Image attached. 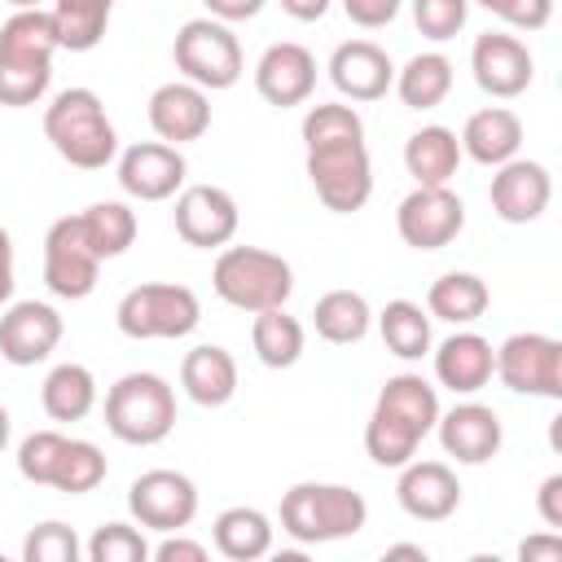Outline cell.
Here are the masks:
<instances>
[{
  "mask_svg": "<svg viewBox=\"0 0 562 562\" xmlns=\"http://www.w3.org/2000/svg\"><path fill=\"white\" fill-rule=\"evenodd\" d=\"M439 422V391L422 373H395L382 382L378 404L364 426V452L382 470H400L417 457V443Z\"/></svg>",
  "mask_w": 562,
  "mask_h": 562,
  "instance_id": "obj_1",
  "label": "cell"
},
{
  "mask_svg": "<svg viewBox=\"0 0 562 562\" xmlns=\"http://www.w3.org/2000/svg\"><path fill=\"white\" fill-rule=\"evenodd\" d=\"M57 31L48 9H18L0 26V105L22 110L44 101L53 83V53H57Z\"/></svg>",
  "mask_w": 562,
  "mask_h": 562,
  "instance_id": "obj_2",
  "label": "cell"
},
{
  "mask_svg": "<svg viewBox=\"0 0 562 562\" xmlns=\"http://www.w3.org/2000/svg\"><path fill=\"white\" fill-rule=\"evenodd\" d=\"M48 145L79 171H101L119 154V132L92 88H66L44 110Z\"/></svg>",
  "mask_w": 562,
  "mask_h": 562,
  "instance_id": "obj_3",
  "label": "cell"
},
{
  "mask_svg": "<svg viewBox=\"0 0 562 562\" xmlns=\"http://www.w3.org/2000/svg\"><path fill=\"white\" fill-rule=\"evenodd\" d=\"M369 522V501L347 483H294L281 496V531L299 544L347 540Z\"/></svg>",
  "mask_w": 562,
  "mask_h": 562,
  "instance_id": "obj_4",
  "label": "cell"
},
{
  "mask_svg": "<svg viewBox=\"0 0 562 562\" xmlns=\"http://www.w3.org/2000/svg\"><path fill=\"white\" fill-rule=\"evenodd\" d=\"M105 426L119 443L154 448L176 430V386L162 373H123L105 391Z\"/></svg>",
  "mask_w": 562,
  "mask_h": 562,
  "instance_id": "obj_5",
  "label": "cell"
},
{
  "mask_svg": "<svg viewBox=\"0 0 562 562\" xmlns=\"http://www.w3.org/2000/svg\"><path fill=\"white\" fill-rule=\"evenodd\" d=\"M211 285L228 307L255 316L268 307H285V299L294 294V268L263 246H224L211 268Z\"/></svg>",
  "mask_w": 562,
  "mask_h": 562,
  "instance_id": "obj_6",
  "label": "cell"
},
{
  "mask_svg": "<svg viewBox=\"0 0 562 562\" xmlns=\"http://www.w3.org/2000/svg\"><path fill=\"white\" fill-rule=\"evenodd\" d=\"M119 334L149 342V338H184L202 321V303L189 285L176 281H145L119 299Z\"/></svg>",
  "mask_w": 562,
  "mask_h": 562,
  "instance_id": "obj_7",
  "label": "cell"
},
{
  "mask_svg": "<svg viewBox=\"0 0 562 562\" xmlns=\"http://www.w3.org/2000/svg\"><path fill=\"white\" fill-rule=\"evenodd\" d=\"M171 57H176V70L206 88V92H224L241 79L246 70V57H241V44L237 35L228 31V22L220 18H189L180 31H176V44H171Z\"/></svg>",
  "mask_w": 562,
  "mask_h": 562,
  "instance_id": "obj_8",
  "label": "cell"
},
{
  "mask_svg": "<svg viewBox=\"0 0 562 562\" xmlns=\"http://www.w3.org/2000/svg\"><path fill=\"white\" fill-rule=\"evenodd\" d=\"M307 180H312L316 198L329 211H338V215L360 211L369 202V193H373V162H369L364 136L312 145L307 149Z\"/></svg>",
  "mask_w": 562,
  "mask_h": 562,
  "instance_id": "obj_9",
  "label": "cell"
},
{
  "mask_svg": "<svg viewBox=\"0 0 562 562\" xmlns=\"http://www.w3.org/2000/svg\"><path fill=\"white\" fill-rule=\"evenodd\" d=\"M101 281V255L92 250L79 215H61L53 220V228L44 233V285L57 299H88Z\"/></svg>",
  "mask_w": 562,
  "mask_h": 562,
  "instance_id": "obj_10",
  "label": "cell"
},
{
  "mask_svg": "<svg viewBox=\"0 0 562 562\" xmlns=\"http://www.w3.org/2000/svg\"><path fill=\"white\" fill-rule=\"evenodd\" d=\"M509 391L518 395H540V400H562V342L549 334H509L496 347V369H492Z\"/></svg>",
  "mask_w": 562,
  "mask_h": 562,
  "instance_id": "obj_11",
  "label": "cell"
},
{
  "mask_svg": "<svg viewBox=\"0 0 562 562\" xmlns=\"http://www.w3.org/2000/svg\"><path fill=\"white\" fill-rule=\"evenodd\" d=\"M395 228H400L404 246H413V250H443L465 228V202L448 184H417L400 202Z\"/></svg>",
  "mask_w": 562,
  "mask_h": 562,
  "instance_id": "obj_12",
  "label": "cell"
},
{
  "mask_svg": "<svg viewBox=\"0 0 562 562\" xmlns=\"http://www.w3.org/2000/svg\"><path fill=\"white\" fill-rule=\"evenodd\" d=\"M127 509L149 531H180L198 518V487L180 470H145L127 487Z\"/></svg>",
  "mask_w": 562,
  "mask_h": 562,
  "instance_id": "obj_13",
  "label": "cell"
},
{
  "mask_svg": "<svg viewBox=\"0 0 562 562\" xmlns=\"http://www.w3.org/2000/svg\"><path fill=\"white\" fill-rule=\"evenodd\" d=\"M171 215H176L180 241H189V246H198V250H220V246H228V241L237 237V224H241L237 198H233L228 189H220V184H189V189H180Z\"/></svg>",
  "mask_w": 562,
  "mask_h": 562,
  "instance_id": "obj_14",
  "label": "cell"
},
{
  "mask_svg": "<svg viewBox=\"0 0 562 562\" xmlns=\"http://www.w3.org/2000/svg\"><path fill=\"white\" fill-rule=\"evenodd\" d=\"M470 70H474V83L487 92V97H522L531 88V75H536V57L531 48L518 40V35H505V31H483L470 48Z\"/></svg>",
  "mask_w": 562,
  "mask_h": 562,
  "instance_id": "obj_15",
  "label": "cell"
},
{
  "mask_svg": "<svg viewBox=\"0 0 562 562\" xmlns=\"http://www.w3.org/2000/svg\"><path fill=\"white\" fill-rule=\"evenodd\" d=\"M61 334H66V325L53 303H40V299L9 303L0 316V360H9L18 369L40 364L57 351Z\"/></svg>",
  "mask_w": 562,
  "mask_h": 562,
  "instance_id": "obj_16",
  "label": "cell"
},
{
  "mask_svg": "<svg viewBox=\"0 0 562 562\" xmlns=\"http://www.w3.org/2000/svg\"><path fill=\"white\" fill-rule=\"evenodd\" d=\"M184 154L167 140H136L119 158V184L136 202H167L184 184Z\"/></svg>",
  "mask_w": 562,
  "mask_h": 562,
  "instance_id": "obj_17",
  "label": "cell"
},
{
  "mask_svg": "<svg viewBox=\"0 0 562 562\" xmlns=\"http://www.w3.org/2000/svg\"><path fill=\"white\" fill-rule=\"evenodd\" d=\"M312 88H316V57L294 40L268 44L263 57L255 61V92L277 110L303 105Z\"/></svg>",
  "mask_w": 562,
  "mask_h": 562,
  "instance_id": "obj_18",
  "label": "cell"
},
{
  "mask_svg": "<svg viewBox=\"0 0 562 562\" xmlns=\"http://www.w3.org/2000/svg\"><path fill=\"white\" fill-rule=\"evenodd\" d=\"M492 211L505 220V224H531L549 211V198H553V180L544 171V162H531V158H509L496 167L492 176Z\"/></svg>",
  "mask_w": 562,
  "mask_h": 562,
  "instance_id": "obj_19",
  "label": "cell"
},
{
  "mask_svg": "<svg viewBox=\"0 0 562 562\" xmlns=\"http://www.w3.org/2000/svg\"><path fill=\"white\" fill-rule=\"evenodd\" d=\"M395 501L417 522H443L461 505V483H457L452 465H443V461H404Z\"/></svg>",
  "mask_w": 562,
  "mask_h": 562,
  "instance_id": "obj_20",
  "label": "cell"
},
{
  "mask_svg": "<svg viewBox=\"0 0 562 562\" xmlns=\"http://www.w3.org/2000/svg\"><path fill=\"white\" fill-rule=\"evenodd\" d=\"M435 430H439L443 452H448L452 461H461V465H483V461H492V457L501 452V439H505L496 408L474 404V400H465V404H457V408H448V413L439 408Z\"/></svg>",
  "mask_w": 562,
  "mask_h": 562,
  "instance_id": "obj_21",
  "label": "cell"
},
{
  "mask_svg": "<svg viewBox=\"0 0 562 562\" xmlns=\"http://www.w3.org/2000/svg\"><path fill=\"white\" fill-rule=\"evenodd\" d=\"M149 127L167 145H184V140L206 136V127H211V97H206V88H198L189 79H171V83L154 88L149 92Z\"/></svg>",
  "mask_w": 562,
  "mask_h": 562,
  "instance_id": "obj_22",
  "label": "cell"
},
{
  "mask_svg": "<svg viewBox=\"0 0 562 562\" xmlns=\"http://www.w3.org/2000/svg\"><path fill=\"white\" fill-rule=\"evenodd\" d=\"M329 83L347 101H378L395 83V61L373 40H347L329 57Z\"/></svg>",
  "mask_w": 562,
  "mask_h": 562,
  "instance_id": "obj_23",
  "label": "cell"
},
{
  "mask_svg": "<svg viewBox=\"0 0 562 562\" xmlns=\"http://www.w3.org/2000/svg\"><path fill=\"white\" fill-rule=\"evenodd\" d=\"M492 369H496V347L474 329H457L452 338H443L435 347V378L452 395L483 391L492 382Z\"/></svg>",
  "mask_w": 562,
  "mask_h": 562,
  "instance_id": "obj_24",
  "label": "cell"
},
{
  "mask_svg": "<svg viewBox=\"0 0 562 562\" xmlns=\"http://www.w3.org/2000/svg\"><path fill=\"white\" fill-rule=\"evenodd\" d=\"M461 154L483 162V167H501L509 158H518V145H522V119L505 105H487V110H474L461 127Z\"/></svg>",
  "mask_w": 562,
  "mask_h": 562,
  "instance_id": "obj_25",
  "label": "cell"
},
{
  "mask_svg": "<svg viewBox=\"0 0 562 562\" xmlns=\"http://www.w3.org/2000/svg\"><path fill=\"white\" fill-rule=\"evenodd\" d=\"M180 386H184V395L193 404L224 408L237 395V360L224 347L202 342V347L184 351V360H180Z\"/></svg>",
  "mask_w": 562,
  "mask_h": 562,
  "instance_id": "obj_26",
  "label": "cell"
},
{
  "mask_svg": "<svg viewBox=\"0 0 562 562\" xmlns=\"http://www.w3.org/2000/svg\"><path fill=\"white\" fill-rule=\"evenodd\" d=\"M461 158H465V154H461L457 132H452V127H439V123L417 127V132L404 140V167H408V176H413L417 184H448V180L457 176Z\"/></svg>",
  "mask_w": 562,
  "mask_h": 562,
  "instance_id": "obj_27",
  "label": "cell"
},
{
  "mask_svg": "<svg viewBox=\"0 0 562 562\" xmlns=\"http://www.w3.org/2000/svg\"><path fill=\"white\" fill-rule=\"evenodd\" d=\"M40 404L53 422H83L97 408V378L88 364H53L44 386H40Z\"/></svg>",
  "mask_w": 562,
  "mask_h": 562,
  "instance_id": "obj_28",
  "label": "cell"
},
{
  "mask_svg": "<svg viewBox=\"0 0 562 562\" xmlns=\"http://www.w3.org/2000/svg\"><path fill=\"white\" fill-rule=\"evenodd\" d=\"M211 540L215 549L228 558V562H255L272 549V522L263 509L255 505H228L215 527H211Z\"/></svg>",
  "mask_w": 562,
  "mask_h": 562,
  "instance_id": "obj_29",
  "label": "cell"
},
{
  "mask_svg": "<svg viewBox=\"0 0 562 562\" xmlns=\"http://www.w3.org/2000/svg\"><path fill=\"white\" fill-rule=\"evenodd\" d=\"M487 303H492V290L474 272H443L426 290V312L448 325H474L487 312Z\"/></svg>",
  "mask_w": 562,
  "mask_h": 562,
  "instance_id": "obj_30",
  "label": "cell"
},
{
  "mask_svg": "<svg viewBox=\"0 0 562 562\" xmlns=\"http://www.w3.org/2000/svg\"><path fill=\"white\" fill-rule=\"evenodd\" d=\"M312 325H316V334H321L325 342L351 347V342H360V338L369 334L373 312H369V299H364L360 290H329V294L316 299Z\"/></svg>",
  "mask_w": 562,
  "mask_h": 562,
  "instance_id": "obj_31",
  "label": "cell"
},
{
  "mask_svg": "<svg viewBox=\"0 0 562 562\" xmlns=\"http://www.w3.org/2000/svg\"><path fill=\"white\" fill-rule=\"evenodd\" d=\"M250 347H255V356H259V364H263V369H290V364H299V356H303V347H307L303 321H299V316H290L285 307L255 312Z\"/></svg>",
  "mask_w": 562,
  "mask_h": 562,
  "instance_id": "obj_32",
  "label": "cell"
},
{
  "mask_svg": "<svg viewBox=\"0 0 562 562\" xmlns=\"http://www.w3.org/2000/svg\"><path fill=\"white\" fill-rule=\"evenodd\" d=\"M391 88L408 110H435L452 92V61L443 53H417L395 70Z\"/></svg>",
  "mask_w": 562,
  "mask_h": 562,
  "instance_id": "obj_33",
  "label": "cell"
},
{
  "mask_svg": "<svg viewBox=\"0 0 562 562\" xmlns=\"http://www.w3.org/2000/svg\"><path fill=\"white\" fill-rule=\"evenodd\" d=\"M378 334L391 356L422 360L430 351V312H422V303H413V299H391L378 312Z\"/></svg>",
  "mask_w": 562,
  "mask_h": 562,
  "instance_id": "obj_34",
  "label": "cell"
},
{
  "mask_svg": "<svg viewBox=\"0 0 562 562\" xmlns=\"http://www.w3.org/2000/svg\"><path fill=\"white\" fill-rule=\"evenodd\" d=\"M48 13H53L57 44L70 53H88L101 44L110 13H114V0H53Z\"/></svg>",
  "mask_w": 562,
  "mask_h": 562,
  "instance_id": "obj_35",
  "label": "cell"
},
{
  "mask_svg": "<svg viewBox=\"0 0 562 562\" xmlns=\"http://www.w3.org/2000/svg\"><path fill=\"white\" fill-rule=\"evenodd\" d=\"M79 224H83V233H88V241H92V250L101 255V259H119L132 241H136V211L127 206V202H119V198H105V202H92L83 215H79Z\"/></svg>",
  "mask_w": 562,
  "mask_h": 562,
  "instance_id": "obj_36",
  "label": "cell"
},
{
  "mask_svg": "<svg viewBox=\"0 0 562 562\" xmlns=\"http://www.w3.org/2000/svg\"><path fill=\"white\" fill-rule=\"evenodd\" d=\"M105 479V452L92 443V439H66L57 465H53V479L48 487L66 492V496H83L92 492L97 483Z\"/></svg>",
  "mask_w": 562,
  "mask_h": 562,
  "instance_id": "obj_37",
  "label": "cell"
},
{
  "mask_svg": "<svg viewBox=\"0 0 562 562\" xmlns=\"http://www.w3.org/2000/svg\"><path fill=\"white\" fill-rule=\"evenodd\" d=\"M364 136V119L347 101H321L303 114V145H329V140H351Z\"/></svg>",
  "mask_w": 562,
  "mask_h": 562,
  "instance_id": "obj_38",
  "label": "cell"
},
{
  "mask_svg": "<svg viewBox=\"0 0 562 562\" xmlns=\"http://www.w3.org/2000/svg\"><path fill=\"white\" fill-rule=\"evenodd\" d=\"M83 553H88V562H145L149 544L132 522H105V527L92 531Z\"/></svg>",
  "mask_w": 562,
  "mask_h": 562,
  "instance_id": "obj_39",
  "label": "cell"
},
{
  "mask_svg": "<svg viewBox=\"0 0 562 562\" xmlns=\"http://www.w3.org/2000/svg\"><path fill=\"white\" fill-rule=\"evenodd\" d=\"M66 448V435L61 430H31L22 443H18V474L35 487H48L53 479V465Z\"/></svg>",
  "mask_w": 562,
  "mask_h": 562,
  "instance_id": "obj_40",
  "label": "cell"
},
{
  "mask_svg": "<svg viewBox=\"0 0 562 562\" xmlns=\"http://www.w3.org/2000/svg\"><path fill=\"white\" fill-rule=\"evenodd\" d=\"M79 553H83V544H79L75 527H66L57 518L31 527V536L22 540V558L26 562H79Z\"/></svg>",
  "mask_w": 562,
  "mask_h": 562,
  "instance_id": "obj_41",
  "label": "cell"
},
{
  "mask_svg": "<svg viewBox=\"0 0 562 562\" xmlns=\"http://www.w3.org/2000/svg\"><path fill=\"white\" fill-rule=\"evenodd\" d=\"M470 18V0H413V22L426 40H452Z\"/></svg>",
  "mask_w": 562,
  "mask_h": 562,
  "instance_id": "obj_42",
  "label": "cell"
},
{
  "mask_svg": "<svg viewBox=\"0 0 562 562\" xmlns=\"http://www.w3.org/2000/svg\"><path fill=\"white\" fill-rule=\"evenodd\" d=\"M483 4L492 18H501L514 31H544L553 18V0H474Z\"/></svg>",
  "mask_w": 562,
  "mask_h": 562,
  "instance_id": "obj_43",
  "label": "cell"
},
{
  "mask_svg": "<svg viewBox=\"0 0 562 562\" xmlns=\"http://www.w3.org/2000/svg\"><path fill=\"white\" fill-rule=\"evenodd\" d=\"M400 4H404V0H342L347 18H351L356 26H364V31H378V26L395 22Z\"/></svg>",
  "mask_w": 562,
  "mask_h": 562,
  "instance_id": "obj_44",
  "label": "cell"
},
{
  "mask_svg": "<svg viewBox=\"0 0 562 562\" xmlns=\"http://www.w3.org/2000/svg\"><path fill=\"white\" fill-rule=\"evenodd\" d=\"M149 558H158V562H206V544L167 531V540L158 549H149Z\"/></svg>",
  "mask_w": 562,
  "mask_h": 562,
  "instance_id": "obj_45",
  "label": "cell"
},
{
  "mask_svg": "<svg viewBox=\"0 0 562 562\" xmlns=\"http://www.w3.org/2000/svg\"><path fill=\"white\" fill-rule=\"evenodd\" d=\"M536 509H540V518L549 522V531L562 527V474H549V479L540 483V492H536Z\"/></svg>",
  "mask_w": 562,
  "mask_h": 562,
  "instance_id": "obj_46",
  "label": "cell"
},
{
  "mask_svg": "<svg viewBox=\"0 0 562 562\" xmlns=\"http://www.w3.org/2000/svg\"><path fill=\"white\" fill-rule=\"evenodd\" d=\"M518 558H522V562H558V558H562V536H558V531L531 536V540L518 544Z\"/></svg>",
  "mask_w": 562,
  "mask_h": 562,
  "instance_id": "obj_47",
  "label": "cell"
},
{
  "mask_svg": "<svg viewBox=\"0 0 562 562\" xmlns=\"http://www.w3.org/2000/svg\"><path fill=\"white\" fill-rule=\"evenodd\" d=\"M202 4L220 22H246V18H255L263 9V0H202Z\"/></svg>",
  "mask_w": 562,
  "mask_h": 562,
  "instance_id": "obj_48",
  "label": "cell"
},
{
  "mask_svg": "<svg viewBox=\"0 0 562 562\" xmlns=\"http://www.w3.org/2000/svg\"><path fill=\"white\" fill-rule=\"evenodd\" d=\"M13 299V237L0 224V307Z\"/></svg>",
  "mask_w": 562,
  "mask_h": 562,
  "instance_id": "obj_49",
  "label": "cell"
},
{
  "mask_svg": "<svg viewBox=\"0 0 562 562\" xmlns=\"http://www.w3.org/2000/svg\"><path fill=\"white\" fill-rule=\"evenodd\" d=\"M281 9L294 18V22H321L329 13V0H281Z\"/></svg>",
  "mask_w": 562,
  "mask_h": 562,
  "instance_id": "obj_50",
  "label": "cell"
},
{
  "mask_svg": "<svg viewBox=\"0 0 562 562\" xmlns=\"http://www.w3.org/2000/svg\"><path fill=\"white\" fill-rule=\"evenodd\" d=\"M386 558H417V562H426V549L422 544H391Z\"/></svg>",
  "mask_w": 562,
  "mask_h": 562,
  "instance_id": "obj_51",
  "label": "cell"
},
{
  "mask_svg": "<svg viewBox=\"0 0 562 562\" xmlns=\"http://www.w3.org/2000/svg\"><path fill=\"white\" fill-rule=\"evenodd\" d=\"M9 435H13V422H9V408L0 404V452L9 448Z\"/></svg>",
  "mask_w": 562,
  "mask_h": 562,
  "instance_id": "obj_52",
  "label": "cell"
},
{
  "mask_svg": "<svg viewBox=\"0 0 562 562\" xmlns=\"http://www.w3.org/2000/svg\"><path fill=\"white\" fill-rule=\"evenodd\" d=\"M13 9H44V0H9Z\"/></svg>",
  "mask_w": 562,
  "mask_h": 562,
  "instance_id": "obj_53",
  "label": "cell"
}]
</instances>
